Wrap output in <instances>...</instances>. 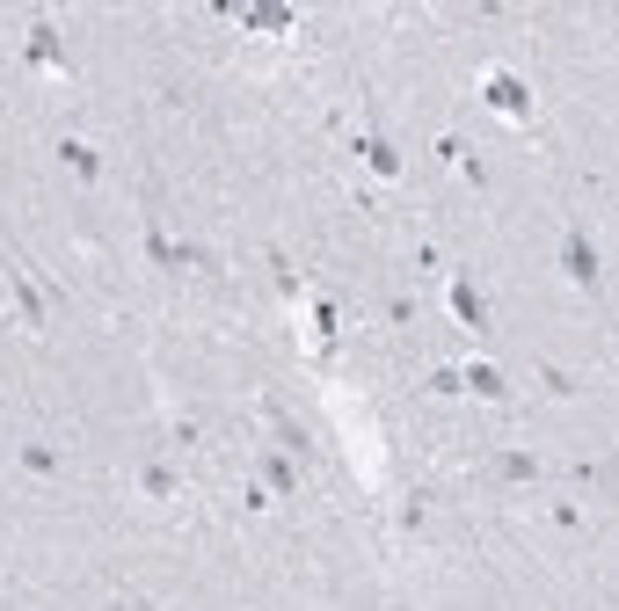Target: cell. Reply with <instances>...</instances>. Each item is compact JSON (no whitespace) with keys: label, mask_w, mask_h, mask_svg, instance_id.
Segmentation results:
<instances>
[{"label":"cell","mask_w":619,"mask_h":611,"mask_svg":"<svg viewBox=\"0 0 619 611\" xmlns=\"http://www.w3.org/2000/svg\"><path fill=\"white\" fill-rule=\"evenodd\" d=\"M146 495H176V473H168V466H146Z\"/></svg>","instance_id":"cell-16"},{"label":"cell","mask_w":619,"mask_h":611,"mask_svg":"<svg viewBox=\"0 0 619 611\" xmlns=\"http://www.w3.org/2000/svg\"><path fill=\"white\" fill-rule=\"evenodd\" d=\"M22 466H30V473H59V452H52V444H22Z\"/></svg>","instance_id":"cell-14"},{"label":"cell","mask_w":619,"mask_h":611,"mask_svg":"<svg viewBox=\"0 0 619 611\" xmlns=\"http://www.w3.org/2000/svg\"><path fill=\"white\" fill-rule=\"evenodd\" d=\"M562 277L584 284V292L605 277V255H598V241H590V227H568V233H562Z\"/></svg>","instance_id":"cell-2"},{"label":"cell","mask_w":619,"mask_h":611,"mask_svg":"<svg viewBox=\"0 0 619 611\" xmlns=\"http://www.w3.org/2000/svg\"><path fill=\"white\" fill-rule=\"evenodd\" d=\"M30 66H36V73H59V66H66V44H59V22H30Z\"/></svg>","instance_id":"cell-6"},{"label":"cell","mask_w":619,"mask_h":611,"mask_svg":"<svg viewBox=\"0 0 619 611\" xmlns=\"http://www.w3.org/2000/svg\"><path fill=\"white\" fill-rule=\"evenodd\" d=\"M263 415H270V430H277V444H284V452H300V459H306V430H300V422L284 415L277 401H263Z\"/></svg>","instance_id":"cell-11"},{"label":"cell","mask_w":619,"mask_h":611,"mask_svg":"<svg viewBox=\"0 0 619 611\" xmlns=\"http://www.w3.org/2000/svg\"><path fill=\"white\" fill-rule=\"evenodd\" d=\"M314 343H321V357L336 349V306L328 298H314Z\"/></svg>","instance_id":"cell-13"},{"label":"cell","mask_w":619,"mask_h":611,"mask_svg":"<svg viewBox=\"0 0 619 611\" xmlns=\"http://www.w3.org/2000/svg\"><path fill=\"white\" fill-rule=\"evenodd\" d=\"M8 292H15V320L36 335V328H44V292H36V277L22 270V262H8Z\"/></svg>","instance_id":"cell-4"},{"label":"cell","mask_w":619,"mask_h":611,"mask_svg":"<svg viewBox=\"0 0 619 611\" xmlns=\"http://www.w3.org/2000/svg\"><path fill=\"white\" fill-rule=\"evenodd\" d=\"M460 393H474V401H511L517 386L503 379L495 365H460Z\"/></svg>","instance_id":"cell-5"},{"label":"cell","mask_w":619,"mask_h":611,"mask_svg":"<svg viewBox=\"0 0 619 611\" xmlns=\"http://www.w3.org/2000/svg\"><path fill=\"white\" fill-rule=\"evenodd\" d=\"M263 488H270V495H300V459H292V452H270V459H263Z\"/></svg>","instance_id":"cell-7"},{"label":"cell","mask_w":619,"mask_h":611,"mask_svg":"<svg viewBox=\"0 0 619 611\" xmlns=\"http://www.w3.org/2000/svg\"><path fill=\"white\" fill-rule=\"evenodd\" d=\"M452 314H460L466 328L481 335V328H489V298H481V292H474V284H466V277H452Z\"/></svg>","instance_id":"cell-8"},{"label":"cell","mask_w":619,"mask_h":611,"mask_svg":"<svg viewBox=\"0 0 619 611\" xmlns=\"http://www.w3.org/2000/svg\"><path fill=\"white\" fill-rule=\"evenodd\" d=\"M59 160H66L81 182H103V154H95L88 139H59Z\"/></svg>","instance_id":"cell-9"},{"label":"cell","mask_w":619,"mask_h":611,"mask_svg":"<svg viewBox=\"0 0 619 611\" xmlns=\"http://www.w3.org/2000/svg\"><path fill=\"white\" fill-rule=\"evenodd\" d=\"M357 154H365V168H371V175H387V182L401 175V154H394L379 131H357Z\"/></svg>","instance_id":"cell-10"},{"label":"cell","mask_w":619,"mask_h":611,"mask_svg":"<svg viewBox=\"0 0 619 611\" xmlns=\"http://www.w3.org/2000/svg\"><path fill=\"white\" fill-rule=\"evenodd\" d=\"M481 103L503 109V117H517V124H532V81L511 73V66H489L481 73Z\"/></svg>","instance_id":"cell-1"},{"label":"cell","mask_w":619,"mask_h":611,"mask_svg":"<svg viewBox=\"0 0 619 611\" xmlns=\"http://www.w3.org/2000/svg\"><path fill=\"white\" fill-rule=\"evenodd\" d=\"M146 262H154V270H212L204 247H176L168 233H160V219H146Z\"/></svg>","instance_id":"cell-3"},{"label":"cell","mask_w":619,"mask_h":611,"mask_svg":"<svg viewBox=\"0 0 619 611\" xmlns=\"http://www.w3.org/2000/svg\"><path fill=\"white\" fill-rule=\"evenodd\" d=\"M495 481H539V459L532 452H503L495 459Z\"/></svg>","instance_id":"cell-12"},{"label":"cell","mask_w":619,"mask_h":611,"mask_svg":"<svg viewBox=\"0 0 619 611\" xmlns=\"http://www.w3.org/2000/svg\"><path fill=\"white\" fill-rule=\"evenodd\" d=\"M430 393H438V401H452V393H460V365H438V371H430Z\"/></svg>","instance_id":"cell-15"}]
</instances>
